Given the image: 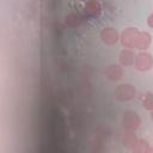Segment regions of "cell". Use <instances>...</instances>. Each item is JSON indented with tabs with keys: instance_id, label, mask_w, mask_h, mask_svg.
Listing matches in <instances>:
<instances>
[{
	"instance_id": "cell-1",
	"label": "cell",
	"mask_w": 153,
	"mask_h": 153,
	"mask_svg": "<svg viewBox=\"0 0 153 153\" xmlns=\"http://www.w3.org/2000/svg\"><path fill=\"white\" fill-rule=\"evenodd\" d=\"M141 124V118L137 115V112L127 110L124 111L122 116V127L127 131H136L140 128Z\"/></svg>"
},
{
	"instance_id": "cell-2",
	"label": "cell",
	"mask_w": 153,
	"mask_h": 153,
	"mask_svg": "<svg viewBox=\"0 0 153 153\" xmlns=\"http://www.w3.org/2000/svg\"><path fill=\"white\" fill-rule=\"evenodd\" d=\"M136 96V88L131 84H120L115 88V98L118 99L120 102H128L135 98Z\"/></svg>"
},
{
	"instance_id": "cell-3",
	"label": "cell",
	"mask_w": 153,
	"mask_h": 153,
	"mask_svg": "<svg viewBox=\"0 0 153 153\" xmlns=\"http://www.w3.org/2000/svg\"><path fill=\"white\" fill-rule=\"evenodd\" d=\"M139 33H140V30L137 27H126L120 33V42H121V44L126 49L134 48Z\"/></svg>"
},
{
	"instance_id": "cell-4",
	"label": "cell",
	"mask_w": 153,
	"mask_h": 153,
	"mask_svg": "<svg viewBox=\"0 0 153 153\" xmlns=\"http://www.w3.org/2000/svg\"><path fill=\"white\" fill-rule=\"evenodd\" d=\"M134 67L140 72H147L153 67V56L147 51H140L135 56Z\"/></svg>"
},
{
	"instance_id": "cell-5",
	"label": "cell",
	"mask_w": 153,
	"mask_h": 153,
	"mask_svg": "<svg viewBox=\"0 0 153 153\" xmlns=\"http://www.w3.org/2000/svg\"><path fill=\"white\" fill-rule=\"evenodd\" d=\"M99 37H100L102 42L105 43L106 45H114L120 41L118 31L115 27H111V26L103 27L100 33H99Z\"/></svg>"
},
{
	"instance_id": "cell-6",
	"label": "cell",
	"mask_w": 153,
	"mask_h": 153,
	"mask_svg": "<svg viewBox=\"0 0 153 153\" xmlns=\"http://www.w3.org/2000/svg\"><path fill=\"white\" fill-rule=\"evenodd\" d=\"M104 75L110 81H118V80H121L122 76H123L122 66L121 65H109L105 68V71H104Z\"/></svg>"
},
{
	"instance_id": "cell-7",
	"label": "cell",
	"mask_w": 153,
	"mask_h": 153,
	"mask_svg": "<svg viewBox=\"0 0 153 153\" xmlns=\"http://www.w3.org/2000/svg\"><path fill=\"white\" fill-rule=\"evenodd\" d=\"M135 56L136 54L131 49H122L120 55H118V62L122 67H130L135 62Z\"/></svg>"
},
{
	"instance_id": "cell-8",
	"label": "cell",
	"mask_w": 153,
	"mask_h": 153,
	"mask_svg": "<svg viewBox=\"0 0 153 153\" xmlns=\"http://www.w3.org/2000/svg\"><path fill=\"white\" fill-rule=\"evenodd\" d=\"M152 43V36L149 32L147 31H140L137 38H136V42H135V47L136 49L141 50V51H145Z\"/></svg>"
},
{
	"instance_id": "cell-9",
	"label": "cell",
	"mask_w": 153,
	"mask_h": 153,
	"mask_svg": "<svg viewBox=\"0 0 153 153\" xmlns=\"http://www.w3.org/2000/svg\"><path fill=\"white\" fill-rule=\"evenodd\" d=\"M100 11H102L100 4L98 1H96V0L86 1L85 5H84V12L88 17H97V16H99Z\"/></svg>"
},
{
	"instance_id": "cell-10",
	"label": "cell",
	"mask_w": 153,
	"mask_h": 153,
	"mask_svg": "<svg viewBox=\"0 0 153 153\" xmlns=\"http://www.w3.org/2000/svg\"><path fill=\"white\" fill-rule=\"evenodd\" d=\"M82 23V18L79 13L69 12L65 16V25L68 27H78Z\"/></svg>"
},
{
	"instance_id": "cell-11",
	"label": "cell",
	"mask_w": 153,
	"mask_h": 153,
	"mask_svg": "<svg viewBox=\"0 0 153 153\" xmlns=\"http://www.w3.org/2000/svg\"><path fill=\"white\" fill-rule=\"evenodd\" d=\"M137 140H139V139H137L135 131H127V130H124V133H123L122 136H121L122 145H123L124 147H127V148H130V149L135 146V143H136Z\"/></svg>"
},
{
	"instance_id": "cell-12",
	"label": "cell",
	"mask_w": 153,
	"mask_h": 153,
	"mask_svg": "<svg viewBox=\"0 0 153 153\" xmlns=\"http://www.w3.org/2000/svg\"><path fill=\"white\" fill-rule=\"evenodd\" d=\"M149 143L147 140L145 139H139L135 143V146L131 148V153H146V151L148 149Z\"/></svg>"
},
{
	"instance_id": "cell-13",
	"label": "cell",
	"mask_w": 153,
	"mask_h": 153,
	"mask_svg": "<svg viewBox=\"0 0 153 153\" xmlns=\"http://www.w3.org/2000/svg\"><path fill=\"white\" fill-rule=\"evenodd\" d=\"M142 106L148 111L153 110V93L152 92H146L145 93V96L142 98Z\"/></svg>"
},
{
	"instance_id": "cell-14",
	"label": "cell",
	"mask_w": 153,
	"mask_h": 153,
	"mask_svg": "<svg viewBox=\"0 0 153 153\" xmlns=\"http://www.w3.org/2000/svg\"><path fill=\"white\" fill-rule=\"evenodd\" d=\"M147 25H148L151 29H153V13H151V14L148 16V18H147Z\"/></svg>"
},
{
	"instance_id": "cell-15",
	"label": "cell",
	"mask_w": 153,
	"mask_h": 153,
	"mask_svg": "<svg viewBox=\"0 0 153 153\" xmlns=\"http://www.w3.org/2000/svg\"><path fill=\"white\" fill-rule=\"evenodd\" d=\"M146 153H153V147H151V146H149V147H148V149L146 151Z\"/></svg>"
},
{
	"instance_id": "cell-16",
	"label": "cell",
	"mask_w": 153,
	"mask_h": 153,
	"mask_svg": "<svg viewBox=\"0 0 153 153\" xmlns=\"http://www.w3.org/2000/svg\"><path fill=\"white\" fill-rule=\"evenodd\" d=\"M151 118H152V120H153V110H152V111H151Z\"/></svg>"
}]
</instances>
